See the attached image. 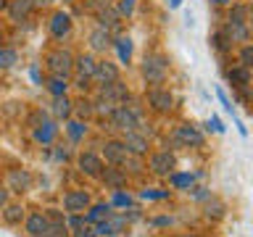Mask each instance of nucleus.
<instances>
[{"mask_svg": "<svg viewBox=\"0 0 253 237\" xmlns=\"http://www.w3.org/2000/svg\"><path fill=\"white\" fill-rule=\"evenodd\" d=\"M47 66H50V71H53L55 77L66 79L69 71H71V55L66 50H55V53L47 55Z\"/></svg>", "mask_w": 253, "mask_h": 237, "instance_id": "obj_3", "label": "nucleus"}, {"mask_svg": "<svg viewBox=\"0 0 253 237\" xmlns=\"http://www.w3.org/2000/svg\"><path fill=\"white\" fill-rule=\"evenodd\" d=\"M169 198V190H142V200H164Z\"/></svg>", "mask_w": 253, "mask_h": 237, "instance_id": "obj_29", "label": "nucleus"}, {"mask_svg": "<svg viewBox=\"0 0 253 237\" xmlns=\"http://www.w3.org/2000/svg\"><path fill=\"white\" fill-rule=\"evenodd\" d=\"M153 224H156V227H166V224H171V219H169V216H161V219H156Z\"/></svg>", "mask_w": 253, "mask_h": 237, "instance_id": "obj_43", "label": "nucleus"}, {"mask_svg": "<svg viewBox=\"0 0 253 237\" xmlns=\"http://www.w3.org/2000/svg\"><path fill=\"white\" fill-rule=\"evenodd\" d=\"M229 82H232L235 87H248V82H251V69H245V66L229 69Z\"/></svg>", "mask_w": 253, "mask_h": 237, "instance_id": "obj_18", "label": "nucleus"}, {"mask_svg": "<svg viewBox=\"0 0 253 237\" xmlns=\"http://www.w3.org/2000/svg\"><path fill=\"white\" fill-rule=\"evenodd\" d=\"M224 35L229 37V42H248V29H245V24H232L229 21Z\"/></svg>", "mask_w": 253, "mask_h": 237, "instance_id": "obj_16", "label": "nucleus"}, {"mask_svg": "<svg viewBox=\"0 0 253 237\" xmlns=\"http://www.w3.org/2000/svg\"><path fill=\"white\" fill-rule=\"evenodd\" d=\"M5 200H8V190H5V187H0V208L5 205Z\"/></svg>", "mask_w": 253, "mask_h": 237, "instance_id": "obj_44", "label": "nucleus"}, {"mask_svg": "<svg viewBox=\"0 0 253 237\" xmlns=\"http://www.w3.org/2000/svg\"><path fill=\"white\" fill-rule=\"evenodd\" d=\"M11 182H13V185H21V187H29V174L13 171V174H11Z\"/></svg>", "mask_w": 253, "mask_h": 237, "instance_id": "obj_36", "label": "nucleus"}, {"mask_svg": "<svg viewBox=\"0 0 253 237\" xmlns=\"http://www.w3.org/2000/svg\"><path fill=\"white\" fill-rule=\"evenodd\" d=\"M47 3H53V0H35L32 5H47Z\"/></svg>", "mask_w": 253, "mask_h": 237, "instance_id": "obj_46", "label": "nucleus"}, {"mask_svg": "<svg viewBox=\"0 0 253 237\" xmlns=\"http://www.w3.org/2000/svg\"><path fill=\"white\" fill-rule=\"evenodd\" d=\"M29 74H32V79H35V82H40V71H37V66H32Z\"/></svg>", "mask_w": 253, "mask_h": 237, "instance_id": "obj_45", "label": "nucleus"}, {"mask_svg": "<svg viewBox=\"0 0 253 237\" xmlns=\"http://www.w3.org/2000/svg\"><path fill=\"white\" fill-rule=\"evenodd\" d=\"M169 5H171V8H179V5H182V0H169Z\"/></svg>", "mask_w": 253, "mask_h": 237, "instance_id": "obj_47", "label": "nucleus"}, {"mask_svg": "<svg viewBox=\"0 0 253 237\" xmlns=\"http://www.w3.org/2000/svg\"><path fill=\"white\" fill-rule=\"evenodd\" d=\"M66 79H61V77H53V82H50V92L58 98V95H66Z\"/></svg>", "mask_w": 253, "mask_h": 237, "instance_id": "obj_31", "label": "nucleus"}, {"mask_svg": "<svg viewBox=\"0 0 253 237\" xmlns=\"http://www.w3.org/2000/svg\"><path fill=\"white\" fill-rule=\"evenodd\" d=\"M116 19H119V13H106V11H103L100 13V24H103V27H111V24H116Z\"/></svg>", "mask_w": 253, "mask_h": 237, "instance_id": "obj_41", "label": "nucleus"}, {"mask_svg": "<svg viewBox=\"0 0 253 237\" xmlns=\"http://www.w3.org/2000/svg\"><path fill=\"white\" fill-rule=\"evenodd\" d=\"M140 126V111L129 108V106H119L111 111V129H124V132H134Z\"/></svg>", "mask_w": 253, "mask_h": 237, "instance_id": "obj_1", "label": "nucleus"}, {"mask_svg": "<svg viewBox=\"0 0 253 237\" xmlns=\"http://www.w3.org/2000/svg\"><path fill=\"white\" fill-rule=\"evenodd\" d=\"M174 142H177V145H193V148H201V145H203V134L198 132L195 126L185 124V126H179V129H177V134H174Z\"/></svg>", "mask_w": 253, "mask_h": 237, "instance_id": "obj_4", "label": "nucleus"}, {"mask_svg": "<svg viewBox=\"0 0 253 237\" xmlns=\"http://www.w3.org/2000/svg\"><path fill=\"white\" fill-rule=\"evenodd\" d=\"M142 74L150 84H161L166 79V61L161 55H148L145 63H142Z\"/></svg>", "mask_w": 253, "mask_h": 237, "instance_id": "obj_2", "label": "nucleus"}, {"mask_svg": "<svg viewBox=\"0 0 253 237\" xmlns=\"http://www.w3.org/2000/svg\"><path fill=\"white\" fill-rule=\"evenodd\" d=\"M29 11H32V0H13L11 8H8V13H11L13 21H21Z\"/></svg>", "mask_w": 253, "mask_h": 237, "instance_id": "obj_17", "label": "nucleus"}, {"mask_svg": "<svg viewBox=\"0 0 253 237\" xmlns=\"http://www.w3.org/2000/svg\"><path fill=\"white\" fill-rule=\"evenodd\" d=\"M47 216H42V213H32V216L27 219V232L32 235V237H45V232H47Z\"/></svg>", "mask_w": 253, "mask_h": 237, "instance_id": "obj_12", "label": "nucleus"}, {"mask_svg": "<svg viewBox=\"0 0 253 237\" xmlns=\"http://www.w3.org/2000/svg\"><path fill=\"white\" fill-rule=\"evenodd\" d=\"M79 166H82V171H84V174H90V177H98L100 169H103L100 158H98V156H92V153H84L82 158H79Z\"/></svg>", "mask_w": 253, "mask_h": 237, "instance_id": "obj_14", "label": "nucleus"}, {"mask_svg": "<svg viewBox=\"0 0 253 237\" xmlns=\"http://www.w3.org/2000/svg\"><path fill=\"white\" fill-rule=\"evenodd\" d=\"M100 98H106V100H111V103H116V106H122V103L126 100V87L119 82H111V84H103L100 87Z\"/></svg>", "mask_w": 253, "mask_h": 237, "instance_id": "obj_6", "label": "nucleus"}, {"mask_svg": "<svg viewBox=\"0 0 253 237\" xmlns=\"http://www.w3.org/2000/svg\"><path fill=\"white\" fill-rule=\"evenodd\" d=\"M74 229H77V232H74V237H95V229H92V227H87L84 221H82L79 227H74Z\"/></svg>", "mask_w": 253, "mask_h": 237, "instance_id": "obj_37", "label": "nucleus"}, {"mask_svg": "<svg viewBox=\"0 0 253 237\" xmlns=\"http://www.w3.org/2000/svg\"><path fill=\"white\" fill-rule=\"evenodd\" d=\"M150 169H153L156 174H169V171L174 169V156L169 153V150L156 153L153 158H150Z\"/></svg>", "mask_w": 253, "mask_h": 237, "instance_id": "obj_10", "label": "nucleus"}, {"mask_svg": "<svg viewBox=\"0 0 253 237\" xmlns=\"http://www.w3.org/2000/svg\"><path fill=\"white\" fill-rule=\"evenodd\" d=\"M108 216H111V205L98 203V205H92L90 213H87V221H103V219H108Z\"/></svg>", "mask_w": 253, "mask_h": 237, "instance_id": "obj_23", "label": "nucleus"}, {"mask_svg": "<svg viewBox=\"0 0 253 237\" xmlns=\"http://www.w3.org/2000/svg\"><path fill=\"white\" fill-rule=\"evenodd\" d=\"M63 205H66V211L69 213H82L87 205H90V195L84 193H69L66 198H63Z\"/></svg>", "mask_w": 253, "mask_h": 237, "instance_id": "obj_8", "label": "nucleus"}, {"mask_svg": "<svg viewBox=\"0 0 253 237\" xmlns=\"http://www.w3.org/2000/svg\"><path fill=\"white\" fill-rule=\"evenodd\" d=\"M213 45H216V50H229V47H232V42H229V37L224 35V32H216V35H213Z\"/></svg>", "mask_w": 253, "mask_h": 237, "instance_id": "obj_30", "label": "nucleus"}, {"mask_svg": "<svg viewBox=\"0 0 253 237\" xmlns=\"http://www.w3.org/2000/svg\"><path fill=\"white\" fill-rule=\"evenodd\" d=\"M0 37H3V32H0Z\"/></svg>", "mask_w": 253, "mask_h": 237, "instance_id": "obj_51", "label": "nucleus"}, {"mask_svg": "<svg viewBox=\"0 0 253 237\" xmlns=\"http://www.w3.org/2000/svg\"><path fill=\"white\" fill-rule=\"evenodd\" d=\"M251 61H253V50H251V45H245L243 53H240V66L251 69Z\"/></svg>", "mask_w": 253, "mask_h": 237, "instance_id": "obj_34", "label": "nucleus"}, {"mask_svg": "<svg viewBox=\"0 0 253 237\" xmlns=\"http://www.w3.org/2000/svg\"><path fill=\"white\" fill-rule=\"evenodd\" d=\"M111 205H132V198L126 195V193H116L114 195V203Z\"/></svg>", "mask_w": 253, "mask_h": 237, "instance_id": "obj_40", "label": "nucleus"}, {"mask_svg": "<svg viewBox=\"0 0 253 237\" xmlns=\"http://www.w3.org/2000/svg\"><path fill=\"white\" fill-rule=\"evenodd\" d=\"M55 132H58V126H55V124H42V126L35 132V140H37V142H53Z\"/></svg>", "mask_w": 253, "mask_h": 237, "instance_id": "obj_22", "label": "nucleus"}, {"mask_svg": "<svg viewBox=\"0 0 253 237\" xmlns=\"http://www.w3.org/2000/svg\"><path fill=\"white\" fill-rule=\"evenodd\" d=\"M213 3H216V5H227L229 0H213Z\"/></svg>", "mask_w": 253, "mask_h": 237, "instance_id": "obj_48", "label": "nucleus"}, {"mask_svg": "<svg viewBox=\"0 0 253 237\" xmlns=\"http://www.w3.org/2000/svg\"><path fill=\"white\" fill-rule=\"evenodd\" d=\"M77 111H79V114H82V116H87V114H90V111H92V103L82 100V103H79V106H77Z\"/></svg>", "mask_w": 253, "mask_h": 237, "instance_id": "obj_42", "label": "nucleus"}, {"mask_svg": "<svg viewBox=\"0 0 253 237\" xmlns=\"http://www.w3.org/2000/svg\"><path fill=\"white\" fill-rule=\"evenodd\" d=\"M216 95H219V100H221V106H224V111H227V114H232V116H235V106H232V103H229L227 92H224V90H221V87H219V90H216Z\"/></svg>", "mask_w": 253, "mask_h": 237, "instance_id": "obj_33", "label": "nucleus"}, {"mask_svg": "<svg viewBox=\"0 0 253 237\" xmlns=\"http://www.w3.org/2000/svg\"><path fill=\"white\" fill-rule=\"evenodd\" d=\"M134 11V0H119V16H129Z\"/></svg>", "mask_w": 253, "mask_h": 237, "instance_id": "obj_35", "label": "nucleus"}, {"mask_svg": "<svg viewBox=\"0 0 253 237\" xmlns=\"http://www.w3.org/2000/svg\"><path fill=\"white\" fill-rule=\"evenodd\" d=\"M77 66H79V77L90 79L92 71H95V58H92V55H82V58L77 61Z\"/></svg>", "mask_w": 253, "mask_h": 237, "instance_id": "obj_24", "label": "nucleus"}, {"mask_svg": "<svg viewBox=\"0 0 253 237\" xmlns=\"http://www.w3.org/2000/svg\"><path fill=\"white\" fill-rule=\"evenodd\" d=\"M193 182H195V174H171V185L179 190L193 187Z\"/></svg>", "mask_w": 253, "mask_h": 237, "instance_id": "obj_25", "label": "nucleus"}, {"mask_svg": "<svg viewBox=\"0 0 253 237\" xmlns=\"http://www.w3.org/2000/svg\"><path fill=\"white\" fill-rule=\"evenodd\" d=\"M124 148H126V153L142 156V153L148 150L145 134H137V129H134V132H126V134H124Z\"/></svg>", "mask_w": 253, "mask_h": 237, "instance_id": "obj_7", "label": "nucleus"}, {"mask_svg": "<svg viewBox=\"0 0 253 237\" xmlns=\"http://www.w3.org/2000/svg\"><path fill=\"white\" fill-rule=\"evenodd\" d=\"M69 29H71V16L69 13H63L58 11L50 19V32H53V37H63V35H69Z\"/></svg>", "mask_w": 253, "mask_h": 237, "instance_id": "obj_13", "label": "nucleus"}, {"mask_svg": "<svg viewBox=\"0 0 253 237\" xmlns=\"http://www.w3.org/2000/svg\"><path fill=\"white\" fill-rule=\"evenodd\" d=\"M16 61H19V55H16V50H8V47H3V50H0V69L13 66Z\"/></svg>", "mask_w": 253, "mask_h": 237, "instance_id": "obj_27", "label": "nucleus"}, {"mask_svg": "<svg viewBox=\"0 0 253 237\" xmlns=\"http://www.w3.org/2000/svg\"><path fill=\"white\" fill-rule=\"evenodd\" d=\"M116 53H119V61L122 63H129V58H132V40L129 37H119L116 40Z\"/></svg>", "mask_w": 253, "mask_h": 237, "instance_id": "obj_20", "label": "nucleus"}, {"mask_svg": "<svg viewBox=\"0 0 253 237\" xmlns=\"http://www.w3.org/2000/svg\"><path fill=\"white\" fill-rule=\"evenodd\" d=\"M103 182H106L108 187H114V190H119L126 182V174L122 171V169H106V174H103Z\"/></svg>", "mask_w": 253, "mask_h": 237, "instance_id": "obj_19", "label": "nucleus"}, {"mask_svg": "<svg viewBox=\"0 0 253 237\" xmlns=\"http://www.w3.org/2000/svg\"><path fill=\"white\" fill-rule=\"evenodd\" d=\"M92 77L98 79V84H111V82H116L119 79V69L114 66V63H108V61H103V63H95V71H92Z\"/></svg>", "mask_w": 253, "mask_h": 237, "instance_id": "obj_5", "label": "nucleus"}, {"mask_svg": "<svg viewBox=\"0 0 253 237\" xmlns=\"http://www.w3.org/2000/svg\"><path fill=\"white\" fill-rule=\"evenodd\" d=\"M53 114H55V118H66V116L71 114V103H69L66 95H58V98H55V103H53Z\"/></svg>", "mask_w": 253, "mask_h": 237, "instance_id": "obj_21", "label": "nucleus"}, {"mask_svg": "<svg viewBox=\"0 0 253 237\" xmlns=\"http://www.w3.org/2000/svg\"><path fill=\"white\" fill-rule=\"evenodd\" d=\"M3 8H5V0H0V11H3Z\"/></svg>", "mask_w": 253, "mask_h": 237, "instance_id": "obj_49", "label": "nucleus"}, {"mask_svg": "<svg viewBox=\"0 0 253 237\" xmlns=\"http://www.w3.org/2000/svg\"><path fill=\"white\" fill-rule=\"evenodd\" d=\"M126 156H129V153H126L124 142H116V140L106 142V161H108V163L119 166V163H124V158H126Z\"/></svg>", "mask_w": 253, "mask_h": 237, "instance_id": "obj_11", "label": "nucleus"}, {"mask_svg": "<svg viewBox=\"0 0 253 237\" xmlns=\"http://www.w3.org/2000/svg\"><path fill=\"white\" fill-rule=\"evenodd\" d=\"M245 16H248V8H245V5H235L232 11H229V21H232V24H245Z\"/></svg>", "mask_w": 253, "mask_h": 237, "instance_id": "obj_28", "label": "nucleus"}, {"mask_svg": "<svg viewBox=\"0 0 253 237\" xmlns=\"http://www.w3.org/2000/svg\"><path fill=\"white\" fill-rule=\"evenodd\" d=\"M182 237H195V235H182Z\"/></svg>", "mask_w": 253, "mask_h": 237, "instance_id": "obj_50", "label": "nucleus"}, {"mask_svg": "<svg viewBox=\"0 0 253 237\" xmlns=\"http://www.w3.org/2000/svg\"><path fill=\"white\" fill-rule=\"evenodd\" d=\"M206 126H209L211 132H216V134H221V132H224V124H221V118H219V116H211V118H209V124H206Z\"/></svg>", "mask_w": 253, "mask_h": 237, "instance_id": "obj_38", "label": "nucleus"}, {"mask_svg": "<svg viewBox=\"0 0 253 237\" xmlns=\"http://www.w3.org/2000/svg\"><path fill=\"white\" fill-rule=\"evenodd\" d=\"M21 216H24V208H21V205H8V211H5V221L16 224V221H21Z\"/></svg>", "mask_w": 253, "mask_h": 237, "instance_id": "obj_32", "label": "nucleus"}, {"mask_svg": "<svg viewBox=\"0 0 253 237\" xmlns=\"http://www.w3.org/2000/svg\"><path fill=\"white\" fill-rule=\"evenodd\" d=\"M148 100H150V106L158 108V111H169L171 103H174L171 92L169 90H161V87H153V90L148 92Z\"/></svg>", "mask_w": 253, "mask_h": 237, "instance_id": "obj_9", "label": "nucleus"}, {"mask_svg": "<svg viewBox=\"0 0 253 237\" xmlns=\"http://www.w3.org/2000/svg\"><path fill=\"white\" fill-rule=\"evenodd\" d=\"M221 213H224V205H221V203H213V208H211V205H209V208H206V216H213V219H219L221 216Z\"/></svg>", "mask_w": 253, "mask_h": 237, "instance_id": "obj_39", "label": "nucleus"}, {"mask_svg": "<svg viewBox=\"0 0 253 237\" xmlns=\"http://www.w3.org/2000/svg\"><path fill=\"white\" fill-rule=\"evenodd\" d=\"M66 129H69V137H71V142H79V140L84 137L87 126H84L82 121H69V126H66Z\"/></svg>", "mask_w": 253, "mask_h": 237, "instance_id": "obj_26", "label": "nucleus"}, {"mask_svg": "<svg viewBox=\"0 0 253 237\" xmlns=\"http://www.w3.org/2000/svg\"><path fill=\"white\" fill-rule=\"evenodd\" d=\"M90 45L95 47V50H106V47L111 45V35H108V29H106V27L95 29L92 35H90Z\"/></svg>", "mask_w": 253, "mask_h": 237, "instance_id": "obj_15", "label": "nucleus"}]
</instances>
